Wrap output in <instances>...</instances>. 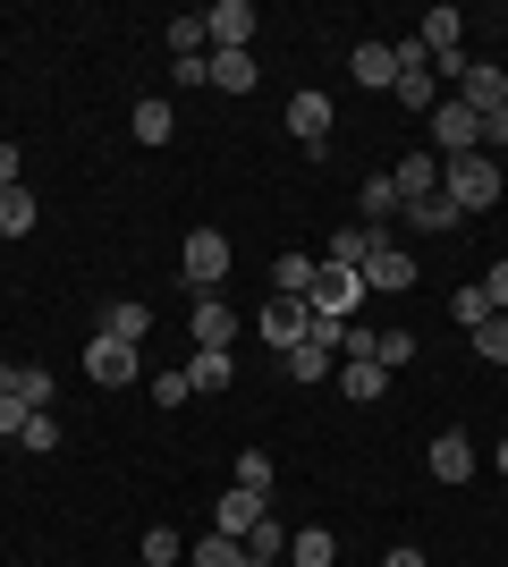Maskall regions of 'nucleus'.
<instances>
[{"instance_id":"f257e3e1","label":"nucleus","mask_w":508,"mask_h":567,"mask_svg":"<svg viewBox=\"0 0 508 567\" xmlns=\"http://www.w3.org/2000/svg\"><path fill=\"white\" fill-rule=\"evenodd\" d=\"M500 162H491V153H458V162H440V195H449V204H458V213H491V204H500Z\"/></svg>"},{"instance_id":"f03ea898","label":"nucleus","mask_w":508,"mask_h":567,"mask_svg":"<svg viewBox=\"0 0 508 567\" xmlns=\"http://www.w3.org/2000/svg\"><path fill=\"white\" fill-rule=\"evenodd\" d=\"M356 297H364V271H348V262H314V288H305L314 322H356Z\"/></svg>"},{"instance_id":"7ed1b4c3","label":"nucleus","mask_w":508,"mask_h":567,"mask_svg":"<svg viewBox=\"0 0 508 567\" xmlns=\"http://www.w3.org/2000/svg\"><path fill=\"white\" fill-rule=\"evenodd\" d=\"M415 271H424V262H415L407 246H390V229H382V237H373V255H364V297H407Z\"/></svg>"},{"instance_id":"20e7f679","label":"nucleus","mask_w":508,"mask_h":567,"mask_svg":"<svg viewBox=\"0 0 508 567\" xmlns=\"http://www.w3.org/2000/svg\"><path fill=\"white\" fill-rule=\"evenodd\" d=\"M178 271H187L195 297H212V288L229 280V237H220V229H187V255H178Z\"/></svg>"},{"instance_id":"39448f33","label":"nucleus","mask_w":508,"mask_h":567,"mask_svg":"<svg viewBox=\"0 0 508 567\" xmlns=\"http://www.w3.org/2000/svg\"><path fill=\"white\" fill-rule=\"evenodd\" d=\"M415 43L433 51V76H466V18L458 9H424V34Z\"/></svg>"},{"instance_id":"423d86ee","label":"nucleus","mask_w":508,"mask_h":567,"mask_svg":"<svg viewBox=\"0 0 508 567\" xmlns=\"http://www.w3.org/2000/svg\"><path fill=\"white\" fill-rule=\"evenodd\" d=\"M433 144H440V162H458V153H484V118L466 111L458 94H440V102H433Z\"/></svg>"},{"instance_id":"0eeeda50","label":"nucleus","mask_w":508,"mask_h":567,"mask_svg":"<svg viewBox=\"0 0 508 567\" xmlns=\"http://www.w3.org/2000/svg\"><path fill=\"white\" fill-rule=\"evenodd\" d=\"M339 339H348V322H314V331L280 355V364H289V381H322V373L339 364Z\"/></svg>"},{"instance_id":"6e6552de","label":"nucleus","mask_w":508,"mask_h":567,"mask_svg":"<svg viewBox=\"0 0 508 567\" xmlns=\"http://www.w3.org/2000/svg\"><path fill=\"white\" fill-rule=\"evenodd\" d=\"M85 373H94L102 390H127V381L145 373V348H127V339H102V331H94V348H85Z\"/></svg>"},{"instance_id":"1a4fd4ad","label":"nucleus","mask_w":508,"mask_h":567,"mask_svg":"<svg viewBox=\"0 0 508 567\" xmlns=\"http://www.w3.org/2000/svg\"><path fill=\"white\" fill-rule=\"evenodd\" d=\"M458 102H466L475 118L508 111V69H491V60H466V76H458Z\"/></svg>"},{"instance_id":"9d476101","label":"nucleus","mask_w":508,"mask_h":567,"mask_svg":"<svg viewBox=\"0 0 508 567\" xmlns=\"http://www.w3.org/2000/svg\"><path fill=\"white\" fill-rule=\"evenodd\" d=\"M204 34H212V51H255V9H246V0H212V9H204Z\"/></svg>"},{"instance_id":"9b49d317","label":"nucleus","mask_w":508,"mask_h":567,"mask_svg":"<svg viewBox=\"0 0 508 567\" xmlns=\"http://www.w3.org/2000/svg\"><path fill=\"white\" fill-rule=\"evenodd\" d=\"M305 331H314V306H305V297H271V306H263V348L289 355Z\"/></svg>"},{"instance_id":"f8f14e48","label":"nucleus","mask_w":508,"mask_h":567,"mask_svg":"<svg viewBox=\"0 0 508 567\" xmlns=\"http://www.w3.org/2000/svg\"><path fill=\"white\" fill-rule=\"evenodd\" d=\"M390 187H398V204L440 195V153H398V162H390Z\"/></svg>"},{"instance_id":"ddd939ff","label":"nucleus","mask_w":508,"mask_h":567,"mask_svg":"<svg viewBox=\"0 0 508 567\" xmlns=\"http://www.w3.org/2000/svg\"><path fill=\"white\" fill-rule=\"evenodd\" d=\"M331 94H289V136L297 144H314V153H322V144H331Z\"/></svg>"},{"instance_id":"4468645a","label":"nucleus","mask_w":508,"mask_h":567,"mask_svg":"<svg viewBox=\"0 0 508 567\" xmlns=\"http://www.w3.org/2000/svg\"><path fill=\"white\" fill-rule=\"evenodd\" d=\"M102 339L145 348V339H153V306H145V297H111V306H102Z\"/></svg>"},{"instance_id":"2eb2a0df","label":"nucleus","mask_w":508,"mask_h":567,"mask_svg":"<svg viewBox=\"0 0 508 567\" xmlns=\"http://www.w3.org/2000/svg\"><path fill=\"white\" fill-rule=\"evenodd\" d=\"M271 499L263 492H220V508H212V534H229V543H246L255 534V517H263Z\"/></svg>"},{"instance_id":"dca6fc26","label":"nucleus","mask_w":508,"mask_h":567,"mask_svg":"<svg viewBox=\"0 0 508 567\" xmlns=\"http://www.w3.org/2000/svg\"><path fill=\"white\" fill-rule=\"evenodd\" d=\"M348 76H356V85H373V94H382V85H398V43H356V51H348Z\"/></svg>"},{"instance_id":"f3484780","label":"nucleus","mask_w":508,"mask_h":567,"mask_svg":"<svg viewBox=\"0 0 508 567\" xmlns=\"http://www.w3.org/2000/svg\"><path fill=\"white\" fill-rule=\"evenodd\" d=\"M433 474L440 483H475V441H466V432H433Z\"/></svg>"},{"instance_id":"a211bd4d","label":"nucleus","mask_w":508,"mask_h":567,"mask_svg":"<svg viewBox=\"0 0 508 567\" xmlns=\"http://www.w3.org/2000/svg\"><path fill=\"white\" fill-rule=\"evenodd\" d=\"M187 381H195V399H220V390L238 381V355H229V348H195Z\"/></svg>"},{"instance_id":"6ab92c4d","label":"nucleus","mask_w":508,"mask_h":567,"mask_svg":"<svg viewBox=\"0 0 508 567\" xmlns=\"http://www.w3.org/2000/svg\"><path fill=\"white\" fill-rule=\"evenodd\" d=\"M289 543H297V525H280V517L263 508V517H255V534H246V559H255V567H280V559H289Z\"/></svg>"},{"instance_id":"aec40b11","label":"nucleus","mask_w":508,"mask_h":567,"mask_svg":"<svg viewBox=\"0 0 508 567\" xmlns=\"http://www.w3.org/2000/svg\"><path fill=\"white\" fill-rule=\"evenodd\" d=\"M238 339V306H220V297H195V348H229Z\"/></svg>"},{"instance_id":"412c9836","label":"nucleus","mask_w":508,"mask_h":567,"mask_svg":"<svg viewBox=\"0 0 508 567\" xmlns=\"http://www.w3.org/2000/svg\"><path fill=\"white\" fill-rule=\"evenodd\" d=\"M127 127H136V144H169V127H178V102H169V94H145L136 111H127Z\"/></svg>"},{"instance_id":"4be33fe9","label":"nucleus","mask_w":508,"mask_h":567,"mask_svg":"<svg viewBox=\"0 0 508 567\" xmlns=\"http://www.w3.org/2000/svg\"><path fill=\"white\" fill-rule=\"evenodd\" d=\"M339 390H348V399H356V406H373V399H382V390H390V373H382V364H373V355H348V364H339Z\"/></svg>"},{"instance_id":"5701e85b","label":"nucleus","mask_w":508,"mask_h":567,"mask_svg":"<svg viewBox=\"0 0 508 567\" xmlns=\"http://www.w3.org/2000/svg\"><path fill=\"white\" fill-rule=\"evenodd\" d=\"M0 390H9L18 406H51V373L43 364H0Z\"/></svg>"},{"instance_id":"b1692460","label":"nucleus","mask_w":508,"mask_h":567,"mask_svg":"<svg viewBox=\"0 0 508 567\" xmlns=\"http://www.w3.org/2000/svg\"><path fill=\"white\" fill-rule=\"evenodd\" d=\"M390 102H407V111H424V118H433V102H440V76H433V60H424V69H398Z\"/></svg>"},{"instance_id":"393cba45","label":"nucleus","mask_w":508,"mask_h":567,"mask_svg":"<svg viewBox=\"0 0 508 567\" xmlns=\"http://www.w3.org/2000/svg\"><path fill=\"white\" fill-rule=\"evenodd\" d=\"M373 237H382V229H364V220H356V229H331L322 262H348V271H364V255H373Z\"/></svg>"},{"instance_id":"a878e982","label":"nucleus","mask_w":508,"mask_h":567,"mask_svg":"<svg viewBox=\"0 0 508 567\" xmlns=\"http://www.w3.org/2000/svg\"><path fill=\"white\" fill-rule=\"evenodd\" d=\"M255 85V51H212V94H246Z\"/></svg>"},{"instance_id":"bb28decb","label":"nucleus","mask_w":508,"mask_h":567,"mask_svg":"<svg viewBox=\"0 0 508 567\" xmlns=\"http://www.w3.org/2000/svg\"><path fill=\"white\" fill-rule=\"evenodd\" d=\"M356 204H364V229H382V220H398V213H407V204H398V187H390V169H382V178H364V195H356Z\"/></svg>"},{"instance_id":"cd10ccee","label":"nucleus","mask_w":508,"mask_h":567,"mask_svg":"<svg viewBox=\"0 0 508 567\" xmlns=\"http://www.w3.org/2000/svg\"><path fill=\"white\" fill-rule=\"evenodd\" d=\"M289 559H297V567H331V559H339V543H331V525H297V543H289Z\"/></svg>"},{"instance_id":"c85d7f7f","label":"nucleus","mask_w":508,"mask_h":567,"mask_svg":"<svg viewBox=\"0 0 508 567\" xmlns=\"http://www.w3.org/2000/svg\"><path fill=\"white\" fill-rule=\"evenodd\" d=\"M187 567H255V559H246V543H229V534H204V543L187 550Z\"/></svg>"},{"instance_id":"c756f323","label":"nucleus","mask_w":508,"mask_h":567,"mask_svg":"<svg viewBox=\"0 0 508 567\" xmlns=\"http://www.w3.org/2000/svg\"><path fill=\"white\" fill-rule=\"evenodd\" d=\"M271 288H280V297H305V288H314V255H280L271 262Z\"/></svg>"},{"instance_id":"7c9ffc66","label":"nucleus","mask_w":508,"mask_h":567,"mask_svg":"<svg viewBox=\"0 0 508 567\" xmlns=\"http://www.w3.org/2000/svg\"><path fill=\"white\" fill-rule=\"evenodd\" d=\"M398 220H415V229H458V204H449V195H424V204H407V213H398Z\"/></svg>"},{"instance_id":"2f4dec72","label":"nucleus","mask_w":508,"mask_h":567,"mask_svg":"<svg viewBox=\"0 0 508 567\" xmlns=\"http://www.w3.org/2000/svg\"><path fill=\"white\" fill-rule=\"evenodd\" d=\"M34 229V195L25 187H0V237H25Z\"/></svg>"},{"instance_id":"473e14b6","label":"nucleus","mask_w":508,"mask_h":567,"mask_svg":"<svg viewBox=\"0 0 508 567\" xmlns=\"http://www.w3.org/2000/svg\"><path fill=\"white\" fill-rule=\"evenodd\" d=\"M169 51H178V60H204V51H212L204 18H169Z\"/></svg>"},{"instance_id":"72a5a7b5","label":"nucleus","mask_w":508,"mask_h":567,"mask_svg":"<svg viewBox=\"0 0 508 567\" xmlns=\"http://www.w3.org/2000/svg\"><path fill=\"white\" fill-rule=\"evenodd\" d=\"M178 559H187V543L169 525H145V567H178Z\"/></svg>"},{"instance_id":"f704fd0d","label":"nucleus","mask_w":508,"mask_h":567,"mask_svg":"<svg viewBox=\"0 0 508 567\" xmlns=\"http://www.w3.org/2000/svg\"><path fill=\"white\" fill-rule=\"evenodd\" d=\"M238 492H263L271 499V450H238Z\"/></svg>"},{"instance_id":"c9c22d12","label":"nucleus","mask_w":508,"mask_h":567,"mask_svg":"<svg viewBox=\"0 0 508 567\" xmlns=\"http://www.w3.org/2000/svg\"><path fill=\"white\" fill-rule=\"evenodd\" d=\"M449 313H458V331H466V339H475V331H484V322H491L484 288H458V297H449Z\"/></svg>"},{"instance_id":"e433bc0d","label":"nucleus","mask_w":508,"mask_h":567,"mask_svg":"<svg viewBox=\"0 0 508 567\" xmlns=\"http://www.w3.org/2000/svg\"><path fill=\"white\" fill-rule=\"evenodd\" d=\"M407 355H415V331H382V339H373V364H382V373H398Z\"/></svg>"},{"instance_id":"4c0bfd02","label":"nucleus","mask_w":508,"mask_h":567,"mask_svg":"<svg viewBox=\"0 0 508 567\" xmlns=\"http://www.w3.org/2000/svg\"><path fill=\"white\" fill-rule=\"evenodd\" d=\"M18 441H25V450H60V415H51V406H34Z\"/></svg>"},{"instance_id":"58836bf2","label":"nucleus","mask_w":508,"mask_h":567,"mask_svg":"<svg viewBox=\"0 0 508 567\" xmlns=\"http://www.w3.org/2000/svg\"><path fill=\"white\" fill-rule=\"evenodd\" d=\"M475 355H484V364H508V313H491L484 331H475Z\"/></svg>"},{"instance_id":"ea45409f","label":"nucleus","mask_w":508,"mask_h":567,"mask_svg":"<svg viewBox=\"0 0 508 567\" xmlns=\"http://www.w3.org/2000/svg\"><path fill=\"white\" fill-rule=\"evenodd\" d=\"M187 399H195L187 364H178V373H153V406H187Z\"/></svg>"},{"instance_id":"a19ab883","label":"nucleus","mask_w":508,"mask_h":567,"mask_svg":"<svg viewBox=\"0 0 508 567\" xmlns=\"http://www.w3.org/2000/svg\"><path fill=\"white\" fill-rule=\"evenodd\" d=\"M475 288H484V306H491V313H508V262H491Z\"/></svg>"},{"instance_id":"79ce46f5","label":"nucleus","mask_w":508,"mask_h":567,"mask_svg":"<svg viewBox=\"0 0 508 567\" xmlns=\"http://www.w3.org/2000/svg\"><path fill=\"white\" fill-rule=\"evenodd\" d=\"M0 187H25V153L9 136H0Z\"/></svg>"},{"instance_id":"37998d69","label":"nucleus","mask_w":508,"mask_h":567,"mask_svg":"<svg viewBox=\"0 0 508 567\" xmlns=\"http://www.w3.org/2000/svg\"><path fill=\"white\" fill-rule=\"evenodd\" d=\"M25 415H34V406H18L9 390H0V441H18V432H25Z\"/></svg>"},{"instance_id":"c03bdc74","label":"nucleus","mask_w":508,"mask_h":567,"mask_svg":"<svg viewBox=\"0 0 508 567\" xmlns=\"http://www.w3.org/2000/svg\"><path fill=\"white\" fill-rule=\"evenodd\" d=\"M500 144H508V111H491L484 118V153H500Z\"/></svg>"},{"instance_id":"a18cd8bd","label":"nucleus","mask_w":508,"mask_h":567,"mask_svg":"<svg viewBox=\"0 0 508 567\" xmlns=\"http://www.w3.org/2000/svg\"><path fill=\"white\" fill-rule=\"evenodd\" d=\"M382 567H433V559H424V550H415V543H398V550H390Z\"/></svg>"},{"instance_id":"49530a36","label":"nucleus","mask_w":508,"mask_h":567,"mask_svg":"<svg viewBox=\"0 0 508 567\" xmlns=\"http://www.w3.org/2000/svg\"><path fill=\"white\" fill-rule=\"evenodd\" d=\"M491 466H500V483H508V441H500V450H491Z\"/></svg>"},{"instance_id":"de8ad7c7","label":"nucleus","mask_w":508,"mask_h":567,"mask_svg":"<svg viewBox=\"0 0 508 567\" xmlns=\"http://www.w3.org/2000/svg\"><path fill=\"white\" fill-rule=\"evenodd\" d=\"M500 262H508V246H500Z\"/></svg>"}]
</instances>
